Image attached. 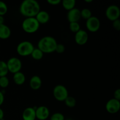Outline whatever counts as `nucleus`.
<instances>
[{"label":"nucleus","instance_id":"obj_1","mask_svg":"<svg viewBox=\"0 0 120 120\" xmlns=\"http://www.w3.org/2000/svg\"><path fill=\"white\" fill-rule=\"evenodd\" d=\"M40 11V5L36 0H24L19 7L20 13L26 18L35 17Z\"/></svg>","mask_w":120,"mask_h":120},{"label":"nucleus","instance_id":"obj_2","mask_svg":"<svg viewBox=\"0 0 120 120\" xmlns=\"http://www.w3.org/2000/svg\"><path fill=\"white\" fill-rule=\"evenodd\" d=\"M57 43L55 38L46 36L42 38L38 43V48L43 53H51L55 52Z\"/></svg>","mask_w":120,"mask_h":120},{"label":"nucleus","instance_id":"obj_3","mask_svg":"<svg viewBox=\"0 0 120 120\" xmlns=\"http://www.w3.org/2000/svg\"><path fill=\"white\" fill-rule=\"evenodd\" d=\"M40 24L35 17L26 18L22 23V28L23 31L28 34H34L38 31Z\"/></svg>","mask_w":120,"mask_h":120},{"label":"nucleus","instance_id":"obj_4","mask_svg":"<svg viewBox=\"0 0 120 120\" xmlns=\"http://www.w3.org/2000/svg\"><path fill=\"white\" fill-rule=\"evenodd\" d=\"M34 46L29 41H22L18 45L16 52L21 56H28L31 55L34 49Z\"/></svg>","mask_w":120,"mask_h":120},{"label":"nucleus","instance_id":"obj_5","mask_svg":"<svg viewBox=\"0 0 120 120\" xmlns=\"http://www.w3.org/2000/svg\"><path fill=\"white\" fill-rule=\"evenodd\" d=\"M53 94L56 100L59 101H64L69 96V91L64 86L57 84L53 90Z\"/></svg>","mask_w":120,"mask_h":120},{"label":"nucleus","instance_id":"obj_6","mask_svg":"<svg viewBox=\"0 0 120 120\" xmlns=\"http://www.w3.org/2000/svg\"><path fill=\"white\" fill-rule=\"evenodd\" d=\"M7 65L9 72L15 74L16 73L21 71L22 67V63L21 60L18 57H12L8 59L7 61Z\"/></svg>","mask_w":120,"mask_h":120},{"label":"nucleus","instance_id":"obj_7","mask_svg":"<svg viewBox=\"0 0 120 120\" xmlns=\"http://www.w3.org/2000/svg\"><path fill=\"white\" fill-rule=\"evenodd\" d=\"M105 16L108 19L112 22L119 19L120 16L119 7L116 5H111L108 7L105 11Z\"/></svg>","mask_w":120,"mask_h":120},{"label":"nucleus","instance_id":"obj_8","mask_svg":"<svg viewBox=\"0 0 120 120\" xmlns=\"http://www.w3.org/2000/svg\"><path fill=\"white\" fill-rule=\"evenodd\" d=\"M86 26L88 30L91 32H96L100 28V21L99 19L94 16H92L86 20Z\"/></svg>","mask_w":120,"mask_h":120},{"label":"nucleus","instance_id":"obj_9","mask_svg":"<svg viewBox=\"0 0 120 120\" xmlns=\"http://www.w3.org/2000/svg\"><path fill=\"white\" fill-rule=\"evenodd\" d=\"M105 109L109 113L111 114L117 113L120 109V101L114 98L109 100L105 104Z\"/></svg>","mask_w":120,"mask_h":120},{"label":"nucleus","instance_id":"obj_10","mask_svg":"<svg viewBox=\"0 0 120 120\" xmlns=\"http://www.w3.org/2000/svg\"><path fill=\"white\" fill-rule=\"evenodd\" d=\"M89 40V35L86 30L80 29L75 34V42L79 45H84L86 44Z\"/></svg>","mask_w":120,"mask_h":120},{"label":"nucleus","instance_id":"obj_11","mask_svg":"<svg viewBox=\"0 0 120 120\" xmlns=\"http://www.w3.org/2000/svg\"><path fill=\"white\" fill-rule=\"evenodd\" d=\"M36 118L39 120H46L50 116V111L47 107L44 105L36 107L35 109Z\"/></svg>","mask_w":120,"mask_h":120},{"label":"nucleus","instance_id":"obj_12","mask_svg":"<svg viewBox=\"0 0 120 120\" xmlns=\"http://www.w3.org/2000/svg\"><path fill=\"white\" fill-rule=\"evenodd\" d=\"M80 10L78 8H75L69 11L67 14V19L69 23L70 22H78L80 19Z\"/></svg>","mask_w":120,"mask_h":120},{"label":"nucleus","instance_id":"obj_13","mask_svg":"<svg viewBox=\"0 0 120 120\" xmlns=\"http://www.w3.org/2000/svg\"><path fill=\"white\" fill-rule=\"evenodd\" d=\"M35 107H28L23 110L22 112L23 120H36V112Z\"/></svg>","mask_w":120,"mask_h":120},{"label":"nucleus","instance_id":"obj_14","mask_svg":"<svg viewBox=\"0 0 120 120\" xmlns=\"http://www.w3.org/2000/svg\"><path fill=\"white\" fill-rule=\"evenodd\" d=\"M35 18L40 25L46 24L50 20V15L48 12L41 10Z\"/></svg>","mask_w":120,"mask_h":120},{"label":"nucleus","instance_id":"obj_15","mask_svg":"<svg viewBox=\"0 0 120 120\" xmlns=\"http://www.w3.org/2000/svg\"><path fill=\"white\" fill-rule=\"evenodd\" d=\"M42 79L39 76L37 75L33 76L29 80L30 87L34 90H38L42 86Z\"/></svg>","mask_w":120,"mask_h":120},{"label":"nucleus","instance_id":"obj_16","mask_svg":"<svg viewBox=\"0 0 120 120\" xmlns=\"http://www.w3.org/2000/svg\"><path fill=\"white\" fill-rule=\"evenodd\" d=\"M11 35V30L10 28L5 24L0 25V39H7Z\"/></svg>","mask_w":120,"mask_h":120},{"label":"nucleus","instance_id":"obj_17","mask_svg":"<svg viewBox=\"0 0 120 120\" xmlns=\"http://www.w3.org/2000/svg\"><path fill=\"white\" fill-rule=\"evenodd\" d=\"M13 80L16 85L21 86L24 84V83L25 82L26 77L23 73L21 71H19V72L14 74Z\"/></svg>","mask_w":120,"mask_h":120},{"label":"nucleus","instance_id":"obj_18","mask_svg":"<svg viewBox=\"0 0 120 120\" xmlns=\"http://www.w3.org/2000/svg\"><path fill=\"white\" fill-rule=\"evenodd\" d=\"M61 3L63 8L69 11L75 8L76 2L75 0H63L61 1Z\"/></svg>","mask_w":120,"mask_h":120},{"label":"nucleus","instance_id":"obj_19","mask_svg":"<svg viewBox=\"0 0 120 120\" xmlns=\"http://www.w3.org/2000/svg\"><path fill=\"white\" fill-rule=\"evenodd\" d=\"M44 53L40 50L38 48H34V50L32 52L31 57L34 59V60H39L42 59L43 58V56Z\"/></svg>","mask_w":120,"mask_h":120},{"label":"nucleus","instance_id":"obj_20","mask_svg":"<svg viewBox=\"0 0 120 120\" xmlns=\"http://www.w3.org/2000/svg\"><path fill=\"white\" fill-rule=\"evenodd\" d=\"M8 72L7 63L4 61L0 60V77L7 76Z\"/></svg>","mask_w":120,"mask_h":120},{"label":"nucleus","instance_id":"obj_21","mask_svg":"<svg viewBox=\"0 0 120 120\" xmlns=\"http://www.w3.org/2000/svg\"><path fill=\"white\" fill-rule=\"evenodd\" d=\"M66 105L69 108L75 107L76 104V100L75 97L72 96H68L64 101Z\"/></svg>","mask_w":120,"mask_h":120},{"label":"nucleus","instance_id":"obj_22","mask_svg":"<svg viewBox=\"0 0 120 120\" xmlns=\"http://www.w3.org/2000/svg\"><path fill=\"white\" fill-rule=\"evenodd\" d=\"M80 15L81 18L87 20L88 19L92 16V12L89 8H84L80 11Z\"/></svg>","mask_w":120,"mask_h":120},{"label":"nucleus","instance_id":"obj_23","mask_svg":"<svg viewBox=\"0 0 120 120\" xmlns=\"http://www.w3.org/2000/svg\"><path fill=\"white\" fill-rule=\"evenodd\" d=\"M69 29L70 31L76 34V32L80 30V26L79 22H70L69 23Z\"/></svg>","mask_w":120,"mask_h":120},{"label":"nucleus","instance_id":"obj_24","mask_svg":"<svg viewBox=\"0 0 120 120\" xmlns=\"http://www.w3.org/2000/svg\"><path fill=\"white\" fill-rule=\"evenodd\" d=\"M9 79L7 76H3V77H0V87L1 88L7 87L9 86Z\"/></svg>","mask_w":120,"mask_h":120},{"label":"nucleus","instance_id":"obj_25","mask_svg":"<svg viewBox=\"0 0 120 120\" xmlns=\"http://www.w3.org/2000/svg\"><path fill=\"white\" fill-rule=\"evenodd\" d=\"M8 12V6L3 1H0V15L4 16Z\"/></svg>","mask_w":120,"mask_h":120},{"label":"nucleus","instance_id":"obj_26","mask_svg":"<svg viewBox=\"0 0 120 120\" xmlns=\"http://www.w3.org/2000/svg\"><path fill=\"white\" fill-rule=\"evenodd\" d=\"M50 120H64L65 117L63 114L60 112H55L50 117Z\"/></svg>","mask_w":120,"mask_h":120},{"label":"nucleus","instance_id":"obj_27","mask_svg":"<svg viewBox=\"0 0 120 120\" xmlns=\"http://www.w3.org/2000/svg\"><path fill=\"white\" fill-rule=\"evenodd\" d=\"M65 51V46L62 43H57L56 45V49H55V52H57V53H63Z\"/></svg>","mask_w":120,"mask_h":120},{"label":"nucleus","instance_id":"obj_28","mask_svg":"<svg viewBox=\"0 0 120 120\" xmlns=\"http://www.w3.org/2000/svg\"><path fill=\"white\" fill-rule=\"evenodd\" d=\"M112 27L115 30L119 31L120 30V19L116 20L112 22Z\"/></svg>","mask_w":120,"mask_h":120},{"label":"nucleus","instance_id":"obj_29","mask_svg":"<svg viewBox=\"0 0 120 120\" xmlns=\"http://www.w3.org/2000/svg\"><path fill=\"white\" fill-rule=\"evenodd\" d=\"M114 98L120 101V89H117L114 93Z\"/></svg>","mask_w":120,"mask_h":120},{"label":"nucleus","instance_id":"obj_30","mask_svg":"<svg viewBox=\"0 0 120 120\" xmlns=\"http://www.w3.org/2000/svg\"><path fill=\"white\" fill-rule=\"evenodd\" d=\"M47 2L51 5H57L61 3L60 0H48Z\"/></svg>","mask_w":120,"mask_h":120},{"label":"nucleus","instance_id":"obj_31","mask_svg":"<svg viewBox=\"0 0 120 120\" xmlns=\"http://www.w3.org/2000/svg\"><path fill=\"white\" fill-rule=\"evenodd\" d=\"M4 101V95L2 91H0V106L2 105Z\"/></svg>","mask_w":120,"mask_h":120},{"label":"nucleus","instance_id":"obj_32","mask_svg":"<svg viewBox=\"0 0 120 120\" xmlns=\"http://www.w3.org/2000/svg\"><path fill=\"white\" fill-rule=\"evenodd\" d=\"M4 116V112L3 110L0 108V120H3Z\"/></svg>","mask_w":120,"mask_h":120},{"label":"nucleus","instance_id":"obj_33","mask_svg":"<svg viewBox=\"0 0 120 120\" xmlns=\"http://www.w3.org/2000/svg\"><path fill=\"white\" fill-rule=\"evenodd\" d=\"M4 23V16L0 15V25H2Z\"/></svg>","mask_w":120,"mask_h":120},{"label":"nucleus","instance_id":"obj_34","mask_svg":"<svg viewBox=\"0 0 120 120\" xmlns=\"http://www.w3.org/2000/svg\"><path fill=\"white\" fill-rule=\"evenodd\" d=\"M85 2L87 3H90V2H93V0H85Z\"/></svg>","mask_w":120,"mask_h":120},{"label":"nucleus","instance_id":"obj_35","mask_svg":"<svg viewBox=\"0 0 120 120\" xmlns=\"http://www.w3.org/2000/svg\"><path fill=\"white\" fill-rule=\"evenodd\" d=\"M64 120H73L70 119V118H68V119H65Z\"/></svg>","mask_w":120,"mask_h":120}]
</instances>
